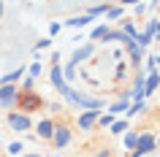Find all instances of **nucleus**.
<instances>
[{
  "label": "nucleus",
  "instance_id": "30",
  "mask_svg": "<svg viewBox=\"0 0 160 157\" xmlns=\"http://www.w3.org/2000/svg\"><path fill=\"white\" fill-rule=\"evenodd\" d=\"M60 33V22H52L49 25V35H57Z\"/></svg>",
  "mask_w": 160,
  "mask_h": 157
},
{
  "label": "nucleus",
  "instance_id": "17",
  "mask_svg": "<svg viewBox=\"0 0 160 157\" xmlns=\"http://www.w3.org/2000/svg\"><path fill=\"white\" fill-rule=\"evenodd\" d=\"M147 111V103L144 100H130V108L125 111V116H136V114H144Z\"/></svg>",
  "mask_w": 160,
  "mask_h": 157
},
{
  "label": "nucleus",
  "instance_id": "5",
  "mask_svg": "<svg viewBox=\"0 0 160 157\" xmlns=\"http://www.w3.org/2000/svg\"><path fill=\"white\" fill-rule=\"evenodd\" d=\"M17 100H19L17 84H0V108L14 111V108H17Z\"/></svg>",
  "mask_w": 160,
  "mask_h": 157
},
{
  "label": "nucleus",
  "instance_id": "16",
  "mask_svg": "<svg viewBox=\"0 0 160 157\" xmlns=\"http://www.w3.org/2000/svg\"><path fill=\"white\" fill-rule=\"evenodd\" d=\"M122 144H125V149L133 152L136 144H138V133H136V130H125V133H122Z\"/></svg>",
  "mask_w": 160,
  "mask_h": 157
},
{
  "label": "nucleus",
  "instance_id": "27",
  "mask_svg": "<svg viewBox=\"0 0 160 157\" xmlns=\"http://www.w3.org/2000/svg\"><path fill=\"white\" fill-rule=\"evenodd\" d=\"M49 46H52V38H41V41L35 43V49H33V54H38V52H41V49H49Z\"/></svg>",
  "mask_w": 160,
  "mask_h": 157
},
{
  "label": "nucleus",
  "instance_id": "13",
  "mask_svg": "<svg viewBox=\"0 0 160 157\" xmlns=\"http://www.w3.org/2000/svg\"><path fill=\"white\" fill-rule=\"evenodd\" d=\"M90 22H92V17H90V14H82V17H71L65 25H68V27H73V30H82V27H87Z\"/></svg>",
  "mask_w": 160,
  "mask_h": 157
},
{
  "label": "nucleus",
  "instance_id": "34",
  "mask_svg": "<svg viewBox=\"0 0 160 157\" xmlns=\"http://www.w3.org/2000/svg\"><path fill=\"white\" fill-rule=\"evenodd\" d=\"M136 3H141V0H122V6H136Z\"/></svg>",
  "mask_w": 160,
  "mask_h": 157
},
{
  "label": "nucleus",
  "instance_id": "11",
  "mask_svg": "<svg viewBox=\"0 0 160 157\" xmlns=\"http://www.w3.org/2000/svg\"><path fill=\"white\" fill-rule=\"evenodd\" d=\"M25 71H27L25 65H19L17 71H8V73L0 79V84H19V81H22V76H25Z\"/></svg>",
  "mask_w": 160,
  "mask_h": 157
},
{
  "label": "nucleus",
  "instance_id": "35",
  "mask_svg": "<svg viewBox=\"0 0 160 157\" xmlns=\"http://www.w3.org/2000/svg\"><path fill=\"white\" fill-rule=\"evenodd\" d=\"M155 71H160V57H155Z\"/></svg>",
  "mask_w": 160,
  "mask_h": 157
},
{
  "label": "nucleus",
  "instance_id": "14",
  "mask_svg": "<svg viewBox=\"0 0 160 157\" xmlns=\"http://www.w3.org/2000/svg\"><path fill=\"white\" fill-rule=\"evenodd\" d=\"M128 108H130V100H128V98H119L114 106H109V114L111 116H119V114H125Z\"/></svg>",
  "mask_w": 160,
  "mask_h": 157
},
{
  "label": "nucleus",
  "instance_id": "24",
  "mask_svg": "<svg viewBox=\"0 0 160 157\" xmlns=\"http://www.w3.org/2000/svg\"><path fill=\"white\" fill-rule=\"evenodd\" d=\"M111 122H114V116H111L109 111H106V114H103V111H101V114H98V122H95V125H101V127H109Z\"/></svg>",
  "mask_w": 160,
  "mask_h": 157
},
{
  "label": "nucleus",
  "instance_id": "19",
  "mask_svg": "<svg viewBox=\"0 0 160 157\" xmlns=\"http://www.w3.org/2000/svg\"><path fill=\"white\" fill-rule=\"evenodd\" d=\"M101 41L103 43H114V41H122V30H106V35H103V38H101Z\"/></svg>",
  "mask_w": 160,
  "mask_h": 157
},
{
  "label": "nucleus",
  "instance_id": "1",
  "mask_svg": "<svg viewBox=\"0 0 160 157\" xmlns=\"http://www.w3.org/2000/svg\"><path fill=\"white\" fill-rule=\"evenodd\" d=\"M65 103H71V106L76 108H82V111H87V108H95V111H103V98H90V95H84V92H79V90H68L65 95Z\"/></svg>",
  "mask_w": 160,
  "mask_h": 157
},
{
  "label": "nucleus",
  "instance_id": "36",
  "mask_svg": "<svg viewBox=\"0 0 160 157\" xmlns=\"http://www.w3.org/2000/svg\"><path fill=\"white\" fill-rule=\"evenodd\" d=\"M0 19H3V3H0Z\"/></svg>",
  "mask_w": 160,
  "mask_h": 157
},
{
  "label": "nucleus",
  "instance_id": "33",
  "mask_svg": "<svg viewBox=\"0 0 160 157\" xmlns=\"http://www.w3.org/2000/svg\"><path fill=\"white\" fill-rule=\"evenodd\" d=\"M160 6V0H149V3H147V8H158Z\"/></svg>",
  "mask_w": 160,
  "mask_h": 157
},
{
  "label": "nucleus",
  "instance_id": "6",
  "mask_svg": "<svg viewBox=\"0 0 160 157\" xmlns=\"http://www.w3.org/2000/svg\"><path fill=\"white\" fill-rule=\"evenodd\" d=\"M49 79H52V87H54V90H57L60 95L65 98V95H68V90H71V84H68V79L62 76V68H60V62H54V65H52Z\"/></svg>",
  "mask_w": 160,
  "mask_h": 157
},
{
  "label": "nucleus",
  "instance_id": "3",
  "mask_svg": "<svg viewBox=\"0 0 160 157\" xmlns=\"http://www.w3.org/2000/svg\"><path fill=\"white\" fill-rule=\"evenodd\" d=\"M155 146H158V141H155V135H152L149 130L138 133V144H136V149L130 152V157H147L149 152H155Z\"/></svg>",
  "mask_w": 160,
  "mask_h": 157
},
{
  "label": "nucleus",
  "instance_id": "8",
  "mask_svg": "<svg viewBox=\"0 0 160 157\" xmlns=\"http://www.w3.org/2000/svg\"><path fill=\"white\" fill-rule=\"evenodd\" d=\"M98 114H101V111H95V108H87V111H82V114H79V119H76L79 130H92L95 122H98Z\"/></svg>",
  "mask_w": 160,
  "mask_h": 157
},
{
  "label": "nucleus",
  "instance_id": "26",
  "mask_svg": "<svg viewBox=\"0 0 160 157\" xmlns=\"http://www.w3.org/2000/svg\"><path fill=\"white\" fill-rule=\"evenodd\" d=\"M22 149H25V146H22L19 141H14V144H8V155L11 157H19V155H22Z\"/></svg>",
  "mask_w": 160,
  "mask_h": 157
},
{
  "label": "nucleus",
  "instance_id": "15",
  "mask_svg": "<svg viewBox=\"0 0 160 157\" xmlns=\"http://www.w3.org/2000/svg\"><path fill=\"white\" fill-rule=\"evenodd\" d=\"M125 130H128V116H125V119H117V116H114V122L109 125V133H111V135H122Z\"/></svg>",
  "mask_w": 160,
  "mask_h": 157
},
{
  "label": "nucleus",
  "instance_id": "29",
  "mask_svg": "<svg viewBox=\"0 0 160 157\" xmlns=\"http://www.w3.org/2000/svg\"><path fill=\"white\" fill-rule=\"evenodd\" d=\"M133 11H136V17H144V14H147L149 8H147V3H136V6H133Z\"/></svg>",
  "mask_w": 160,
  "mask_h": 157
},
{
  "label": "nucleus",
  "instance_id": "18",
  "mask_svg": "<svg viewBox=\"0 0 160 157\" xmlns=\"http://www.w3.org/2000/svg\"><path fill=\"white\" fill-rule=\"evenodd\" d=\"M136 43H138V46H141V49L147 52V46H152V43H155V35L144 30V33H138V35H136Z\"/></svg>",
  "mask_w": 160,
  "mask_h": 157
},
{
  "label": "nucleus",
  "instance_id": "2",
  "mask_svg": "<svg viewBox=\"0 0 160 157\" xmlns=\"http://www.w3.org/2000/svg\"><path fill=\"white\" fill-rule=\"evenodd\" d=\"M41 106H43L41 95H35L33 90H27V92H22V90H19V100H17V108L22 111V114H33V111H38Z\"/></svg>",
  "mask_w": 160,
  "mask_h": 157
},
{
  "label": "nucleus",
  "instance_id": "9",
  "mask_svg": "<svg viewBox=\"0 0 160 157\" xmlns=\"http://www.w3.org/2000/svg\"><path fill=\"white\" fill-rule=\"evenodd\" d=\"M95 52V43H84V46H79V49L71 54V65H79V62H84L87 57H92Z\"/></svg>",
  "mask_w": 160,
  "mask_h": 157
},
{
  "label": "nucleus",
  "instance_id": "10",
  "mask_svg": "<svg viewBox=\"0 0 160 157\" xmlns=\"http://www.w3.org/2000/svg\"><path fill=\"white\" fill-rule=\"evenodd\" d=\"M158 87H160V73L158 71H149V73L144 76V95H152Z\"/></svg>",
  "mask_w": 160,
  "mask_h": 157
},
{
  "label": "nucleus",
  "instance_id": "12",
  "mask_svg": "<svg viewBox=\"0 0 160 157\" xmlns=\"http://www.w3.org/2000/svg\"><path fill=\"white\" fill-rule=\"evenodd\" d=\"M52 133H54V122H52V119H41V122H38V138L52 141Z\"/></svg>",
  "mask_w": 160,
  "mask_h": 157
},
{
  "label": "nucleus",
  "instance_id": "32",
  "mask_svg": "<svg viewBox=\"0 0 160 157\" xmlns=\"http://www.w3.org/2000/svg\"><path fill=\"white\" fill-rule=\"evenodd\" d=\"M95 157H111L109 149H101V152H95Z\"/></svg>",
  "mask_w": 160,
  "mask_h": 157
},
{
  "label": "nucleus",
  "instance_id": "28",
  "mask_svg": "<svg viewBox=\"0 0 160 157\" xmlns=\"http://www.w3.org/2000/svg\"><path fill=\"white\" fill-rule=\"evenodd\" d=\"M33 84H35V79H33V76H25V79H22V92L33 90Z\"/></svg>",
  "mask_w": 160,
  "mask_h": 157
},
{
  "label": "nucleus",
  "instance_id": "4",
  "mask_svg": "<svg viewBox=\"0 0 160 157\" xmlns=\"http://www.w3.org/2000/svg\"><path fill=\"white\" fill-rule=\"evenodd\" d=\"M6 122H8L11 130H17V133H27L30 127H33V119H30V114H22V111H8Z\"/></svg>",
  "mask_w": 160,
  "mask_h": 157
},
{
  "label": "nucleus",
  "instance_id": "7",
  "mask_svg": "<svg viewBox=\"0 0 160 157\" xmlns=\"http://www.w3.org/2000/svg\"><path fill=\"white\" fill-rule=\"evenodd\" d=\"M71 138H73V133H71V127H68V125H54L52 144H54L57 149H65L68 144H71Z\"/></svg>",
  "mask_w": 160,
  "mask_h": 157
},
{
  "label": "nucleus",
  "instance_id": "31",
  "mask_svg": "<svg viewBox=\"0 0 160 157\" xmlns=\"http://www.w3.org/2000/svg\"><path fill=\"white\" fill-rule=\"evenodd\" d=\"M119 76H125V62H119V65H117V79H119Z\"/></svg>",
  "mask_w": 160,
  "mask_h": 157
},
{
  "label": "nucleus",
  "instance_id": "25",
  "mask_svg": "<svg viewBox=\"0 0 160 157\" xmlns=\"http://www.w3.org/2000/svg\"><path fill=\"white\" fill-rule=\"evenodd\" d=\"M106 11H109V6H106V3H101V6H92V8L87 11V14H90V17H101V14H106Z\"/></svg>",
  "mask_w": 160,
  "mask_h": 157
},
{
  "label": "nucleus",
  "instance_id": "37",
  "mask_svg": "<svg viewBox=\"0 0 160 157\" xmlns=\"http://www.w3.org/2000/svg\"><path fill=\"white\" fill-rule=\"evenodd\" d=\"M27 157H41V155H27Z\"/></svg>",
  "mask_w": 160,
  "mask_h": 157
},
{
  "label": "nucleus",
  "instance_id": "23",
  "mask_svg": "<svg viewBox=\"0 0 160 157\" xmlns=\"http://www.w3.org/2000/svg\"><path fill=\"white\" fill-rule=\"evenodd\" d=\"M122 33H125V35H130V38H136V35H138V30H136V25H133V22H128V19H125V22H122Z\"/></svg>",
  "mask_w": 160,
  "mask_h": 157
},
{
  "label": "nucleus",
  "instance_id": "22",
  "mask_svg": "<svg viewBox=\"0 0 160 157\" xmlns=\"http://www.w3.org/2000/svg\"><path fill=\"white\" fill-rule=\"evenodd\" d=\"M106 19H109V22H117V19H122V8H119V6H109V11H106Z\"/></svg>",
  "mask_w": 160,
  "mask_h": 157
},
{
  "label": "nucleus",
  "instance_id": "20",
  "mask_svg": "<svg viewBox=\"0 0 160 157\" xmlns=\"http://www.w3.org/2000/svg\"><path fill=\"white\" fill-rule=\"evenodd\" d=\"M41 71H43L41 60H35V62H30V65H27V76H33V79H38V76H41Z\"/></svg>",
  "mask_w": 160,
  "mask_h": 157
},
{
  "label": "nucleus",
  "instance_id": "21",
  "mask_svg": "<svg viewBox=\"0 0 160 157\" xmlns=\"http://www.w3.org/2000/svg\"><path fill=\"white\" fill-rule=\"evenodd\" d=\"M106 30H109V25H106V22H103V25L92 27V33H90V38H92V41H101L103 35H106Z\"/></svg>",
  "mask_w": 160,
  "mask_h": 157
}]
</instances>
